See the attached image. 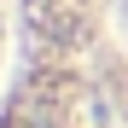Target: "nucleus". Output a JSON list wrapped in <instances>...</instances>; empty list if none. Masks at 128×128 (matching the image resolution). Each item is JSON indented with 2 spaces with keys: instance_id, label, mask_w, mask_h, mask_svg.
Listing matches in <instances>:
<instances>
[{
  "instance_id": "nucleus-1",
  "label": "nucleus",
  "mask_w": 128,
  "mask_h": 128,
  "mask_svg": "<svg viewBox=\"0 0 128 128\" xmlns=\"http://www.w3.org/2000/svg\"><path fill=\"white\" fill-rule=\"evenodd\" d=\"M122 12H128V0H122Z\"/></svg>"
}]
</instances>
